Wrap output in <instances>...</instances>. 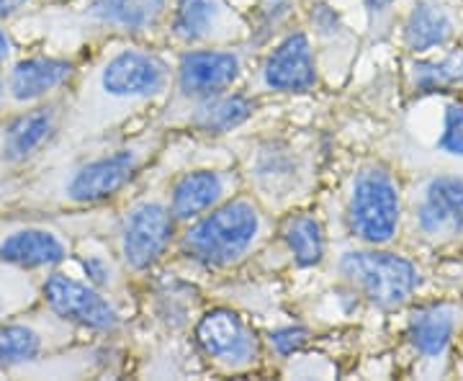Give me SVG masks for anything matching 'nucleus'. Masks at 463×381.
Here are the masks:
<instances>
[{
    "instance_id": "obj_1",
    "label": "nucleus",
    "mask_w": 463,
    "mask_h": 381,
    "mask_svg": "<svg viewBox=\"0 0 463 381\" xmlns=\"http://www.w3.org/2000/svg\"><path fill=\"white\" fill-rule=\"evenodd\" d=\"M263 234V214L252 199L216 204L183 233L181 250L203 265H232L248 255Z\"/></svg>"
},
{
    "instance_id": "obj_2",
    "label": "nucleus",
    "mask_w": 463,
    "mask_h": 381,
    "mask_svg": "<svg viewBox=\"0 0 463 381\" xmlns=\"http://www.w3.org/2000/svg\"><path fill=\"white\" fill-rule=\"evenodd\" d=\"M345 281L379 307H399L412 297L420 273L407 258L381 250H350L340 258Z\"/></svg>"
},
{
    "instance_id": "obj_3",
    "label": "nucleus",
    "mask_w": 463,
    "mask_h": 381,
    "mask_svg": "<svg viewBox=\"0 0 463 381\" xmlns=\"http://www.w3.org/2000/svg\"><path fill=\"white\" fill-rule=\"evenodd\" d=\"M347 222L355 237L371 245L389 243L399 224V191L389 170L365 166L355 176L347 201Z\"/></svg>"
},
{
    "instance_id": "obj_4",
    "label": "nucleus",
    "mask_w": 463,
    "mask_h": 381,
    "mask_svg": "<svg viewBox=\"0 0 463 381\" xmlns=\"http://www.w3.org/2000/svg\"><path fill=\"white\" fill-rule=\"evenodd\" d=\"M170 85V67L152 52L118 50L99 70L100 99L114 106H137L163 96Z\"/></svg>"
},
{
    "instance_id": "obj_5",
    "label": "nucleus",
    "mask_w": 463,
    "mask_h": 381,
    "mask_svg": "<svg viewBox=\"0 0 463 381\" xmlns=\"http://www.w3.org/2000/svg\"><path fill=\"white\" fill-rule=\"evenodd\" d=\"M155 149H157V142L145 137V139H134L114 152H106L100 157L88 160L70 173L65 183V196L78 204H90V201L114 196L142 170Z\"/></svg>"
},
{
    "instance_id": "obj_6",
    "label": "nucleus",
    "mask_w": 463,
    "mask_h": 381,
    "mask_svg": "<svg viewBox=\"0 0 463 381\" xmlns=\"http://www.w3.org/2000/svg\"><path fill=\"white\" fill-rule=\"evenodd\" d=\"M173 214L160 201H139L121 222V258L132 271H147L173 240Z\"/></svg>"
},
{
    "instance_id": "obj_7",
    "label": "nucleus",
    "mask_w": 463,
    "mask_h": 381,
    "mask_svg": "<svg viewBox=\"0 0 463 381\" xmlns=\"http://www.w3.org/2000/svg\"><path fill=\"white\" fill-rule=\"evenodd\" d=\"M196 340L209 358L216 364L242 368L255 361L258 343L255 332L250 330L248 322L230 310H214L206 317H201L196 328Z\"/></svg>"
},
{
    "instance_id": "obj_8",
    "label": "nucleus",
    "mask_w": 463,
    "mask_h": 381,
    "mask_svg": "<svg viewBox=\"0 0 463 381\" xmlns=\"http://www.w3.org/2000/svg\"><path fill=\"white\" fill-rule=\"evenodd\" d=\"M44 299L65 319L80 322L93 330H114L118 325V312L109 299L85 283L54 273L44 286Z\"/></svg>"
},
{
    "instance_id": "obj_9",
    "label": "nucleus",
    "mask_w": 463,
    "mask_h": 381,
    "mask_svg": "<svg viewBox=\"0 0 463 381\" xmlns=\"http://www.w3.org/2000/svg\"><path fill=\"white\" fill-rule=\"evenodd\" d=\"M240 75V57L227 50L185 52L178 62V93L201 100L224 93Z\"/></svg>"
},
{
    "instance_id": "obj_10",
    "label": "nucleus",
    "mask_w": 463,
    "mask_h": 381,
    "mask_svg": "<svg viewBox=\"0 0 463 381\" xmlns=\"http://www.w3.org/2000/svg\"><path fill=\"white\" fill-rule=\"evenodd\" d=\"M170 29L183 44L227 42L237 32H242L240 18L227 0H181Z\"/></svg>"
},
{
    "instance_id": "obj_11",
    "label": "nucleus",
    "mask_w": 463,
    "mask_h": 381,
    "mask_svg": "<svg viewBox=\"0 0 463 381\" xmlns=\"http://www.w3.org/2000/svg\"><path fill=\"white\" fill-rule=\"evenodd\" d=\"M260 75H263V85L270 90H286V93L312 90L317 83V70L309 39L301 32L288 33L268 54Z\"/></svg>"
},
{
    "instance_id": "obj_12",
    "label": "nucleus",
    "mask_w": 463,
    "mask_h": 381,
    "mask_svg": "<svg viewBox=\"0 0 463 381\" xmlns=\"http://www.w3.org/2000/svg\"><path fill=\"white\" fill-rule=\"evenodd\" d=\"M230 176L222 170H191L173 183L167 209L175 222H191L227 201Z\"/></svg>"
},
{
    "instance_id": "obj_13",
    "label": "nucleus",
    "mask_w": 463,
    "mask_h": 381,
    "mask_svg": "<svg viewBox=\"0 0 463 381\" xmlns=\"http://www.w3.org/2000/svg\"><path fill=\"white\" fill-rule=\"evenodd\" d=\"M417 222L425 234H453L463 230V178H435L428 183Z\"/></svg>"
},
{
    "instance_id": "obj_14",
    "label": "nucleus",
    "mask_w": 463,
    "mask_h": 381,
    "mask_svg": "<svg viewBox=\"0 0 463 381\" xmlns=\"http://www.w3.org/2000/svg\"><path fill=\"white\" fill-rule=\"evenodd\" d=\"M67 255L62 237L44 227H24L5 234L0 240V261L3 263L42 268V265L62 263Z\"/></svg>"
},
{
    "instance_id": "obj_15",
    "label": "nucleus",
    "mask_w": 463,
    "mask_h": 381,
    "mask_svg": "<svg viewBox=\"0 0 463 381\" xmlns=\"http://www.w3.org/2000/svg\"><path fill=\"white\" fill-rule=\"evenodd\" d=\"M167 0H93L90 18L116 32L139 33L160 24Z\"/></svg>"
},
{
    "instance_id": "obj_16",
    "label": "nucleus",
    "mask_w": 463,
    "mask_h": 381,
    "mask_svg": "<svg viewBox=\"0 0 463 381\" xmlns=\"http://www.w3.org/2000/svg\"><path fill=\"white\" fill-rule=\"evenodd\" d=\"M70 72H72V67L65 60H52V57L24 60L11 72V93L16 100L42 99L65 83Z\"/></svg>"
},
{
    "instance_id": "obj_17",
    "label": "nucleus",
    "mask_w": 463,
    "mask_h": 381,
    "mask_svg": "<svg viewBox=\"0 0 463 381\" xmlns=\"http://www.w3.org/2000/svg\"><path fill=\"white\" fill-rule=\"evenodd\" d=\"M252 176L268 196H286L298 181V157L281 142H270L258 149L252 160Z\"/></svg>"
},
{
    "instance_id": "obj_18",
    "label": "nucleus",
    "mask_w": 463,
    "mask_h": 381,
    "mask_svg": "<svg viewBox=\"0 0 463 381\" xmlns=\"http://www.w3.org/2000/svg\"><path fill=\"white\" fill-rule=\"evenodd\" d=\"M54 132V111L52 109H36L24 117L14 119L5 127V142H3V155L11 163H21L32 157L36 149L42 148Z\"/></svg>"
},
{
    "instance_id": "obj_19",
    "label": "nucleus",
    "mask_w": 463,
    "mask_h": 381,
    "mask_svg": "<svg viewBox=\"0 0 463 381\" xmlns=\"http://www.w3.org/2000/svg\"><path fill=\"white\" fill-rule=\"evenodd\" d=\"M252 114V103L245 96H227L216 93L209 99H201L188 117V124L196 127L199 132L206 134H224L248 121Z\"/></svg>"
},
{
    "instance_id": "obj_20",
    "label": "nucleus",
    "mask_w": 463,
    "mask_h": 381,
    "mask_svg": "<svg viewBox=\"0 0 463 381\" xmlns=\"http://www.w3.org/2000/svg\"><path fill=\"white\" fill-rule=\"evenodd\" d=\"M453 32L448 14L432 0H417L404 26V42L412 52H428L446 44Z\"/></svg>"
},
{
    "instance_id": "obj_21",
    "label": "nucleus",
    "mask_w": 463,
    "mask_h": 381,
    "mask_svg": "<svg viewBox=\"0 0 463 381\" xmlns=\"http://www.w3.org/2000/svg\"><path fill=\"white\" fill-rule=\"evenodd\" d=\"M456 328V315L450 307H422L410 319V340L422 356H440L450 343V335Z\"/></svg>"
},
{
    "instance_id": "obj_22",
    "label": "nucleus",
    "mask_w": 463,
    "mask_h": 381,
    "mask_svg": "<svg viewBox=\"0 0 463 381\" xmlns=\"http://www.w3.org/2000/svg\"><path fill=\"white\" fill-rule=\"evenodd\" d=\"M281 234L298 265L309 268V265H317L322 261V255H325V234H322V227H319V222H317L315 216H288Z\"/></svg>"
},
{
    "instance_id": "obj_23",
    "label": "nucleus",
    "mask_w": 463,
    "mask_h": 381,
    "mask_svg": "<svg viewBox=\"0 0 463 381\" xmlns=\"http://www.w3.org/2000/svg\"><path fill=\"white\" fill-rule=\"evenodd\" d=\"M42 335L29 325H3L0 328V368L26 364L39 356Z\"/></svg>"
},
{
    "instance_id": "obj_24",
    "label": "nucleus",
    "mask_w": 463,
    "mask_h": 381,
    "mask_svg": "<svg viewBox=\"0 0 463 381\" xmlns=\"http://www.w3.org/2000/svg\"><path fill=\"white\" fill-rule=\"evenodd\" d=\"M463 81V65L458 60H443V62H420L414 65V83L420 90H435L450 83Z\"/></svg>"
},
{
    "instance_id": "obj_25",
    "label": "nucleus",
    "mask_w": 463,
    "mask_h": 381,
    "mask_svg": "<svg viewBox=\"0 0 463 381\" xmlns=\"http://www.w3.org/2000/svg\"><path fill=\"white\" fill-rule=\"evenodd\" d=\"M440 149L448 155L463 157V106H448L443 134H440Z\"/></svg>"
},
{
    "instance_id": "obj_26",
    "label": "nucleus",
    "mask_w": 463,
    "mask_h": 381,
    "mask_svg": "<svg viewBox=\"0 0 463 381\" xmlns=\"http://www.w3.org/2000/svg\"><path fill=\"white\" fill-rule=\"evenodd\" d=\"M80 263H83L90 283H96V286H109L111 283L114 268H111V263L106 258H100V255H85Z\"/></svg>"
},
{
    "instance_id": "obj_27",
    "label": "nucleus",
    "mask_w": 463,
    "mask_h": 381,
    "mask_svg": "<svg viewBox=\"0 0 463 381\" xmlns=\"http://www.w3.org/2000/svg\"><path fill=\"white\" fill-rule=\"evenodd\" d=\"M304 340H307V332L294 330V328H288V330H279L270 335V346L279 350V353H283V356L294 353Z\"/></svg>"
},
{
    "instance_id": "obj_28",
    "label": "nucleus",
    "mask_w": 463,
    "mask_h": 381,
    "mask_svg": "<svg viewBox=\"0 0 463 381\" xmlns=\"http://www.w3.org/2000/svg\"><path fill=\"white\" fill-rule=\"evenodd\" d=\"M392 0H365V8L371 11V16H379L383 11H389Z\"/></svg>"
},
{
    "instance_id": "obj_29",
    "label": "nucleus",
    "mask_w": 463,
    "mask_h": 381,
    "mask_svg": "<svg viewBox=\"0 0 463 381\" xmlns=\"http://www.w3.org/2000/svg\"><path fill=\"white\" fill-rule=\"evenodd\" d=\"M24 3H26V0H0V16H8V14H14V11H18Z\"/></svg>"
},
{
    "instance_id": "obj_30",
    "label": "nucleus",
    "mask_w": 463,
    "mask_h": 381,
    "mask_svg": "<svg viewBox=\"0 0 463 381\" xmlns=\"http://www.w3.org/2000/svg\"><path fill=\"white\" fill-rule=\"evenodd\" d=\"M8 52H11V42H8V36L0 32V60H5L8 57Z\"/></svg>"
},
{
    "instance_id": "obj_31",
    "label": "nucleus",
    "mask_w": 463,
    "mask_h": 381,
    "mask_svg": "<svg viewBox=\"0 0 463 381\" xmlns=\"http://www.w3.org/2000/svg\"><path fill=\"white\" fill-rule=\"evenodd\" d=\"M0 99H3V83H0Z\"/></svg>"
}]
</instances>
